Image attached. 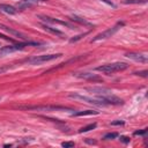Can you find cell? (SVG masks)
<instances>
[{
    "instance_id": "9",
    "label": "cell",
    "mask_w": 148,
    "mask_h": 148,
    "mask_svg": "<svg viewBox=\"0 0 148 148\" xmlns=\"http://www.w3.org/2000/svg\"><path fill=\"white\" fill-rule=\"evenodd\" d=\"M125 57L134 60V61H139V62H148V57L146 54H142V53H135V52H128L125 54Z\"/></svg>"
},
{
    "instance_id": "2",
    "label": "cell",
    "mask_w": 148,
    "mask_h": 148,
    "mask_svg": "<svg viewBox=\"0 0 148 148\" xmlns=\"http://www.w3.org/2000/svg\"><path fill=\"white\" fill-rule=\"evenodd\" d=\"M126 68H128V64L118 61V62H111V64H106V65L98 66V67H96V71L102 72V73H104V74H106V75H111V74H113V73L125 71Z\"/></svg>"
},
{
    "instance_id": "3",
    "label": "cell",
    "mask_w": 148,
    "mask_h": 148,
    "mask_svg": "<svg viewBox=\"0 0 148 148\" xmlns=\"http://www.w3.org/2000/svg\"><path fill=\"white\" fill-rule=\"evenodd\" d=\"M28 45L38 46V45H40V43H38V42H24V43H18V44L2 46V47H0V57L8 56L9 53H13V52H16V51H21V50H23Z\"/></svg>"
},
{
    "instance_id": "4",
    "label": "cell",
    "mask_w": 148,
    "mask_h": 148,
    "mask_svg": "<svg viewBox=\"0 0 148 148\" xmlns=\"http://www.w3.org/2000/svg\"><path fill=\"white\" fill-rule=\"evenodd\" d=\"M61 56H62L61 53H52V54L35 56V57H31V58L27 59V62H28L29 65H40V64H44V62H47V61L58 59V58H60Z\"/></svg>"
},
{
    "instance_id": "1",
    "label": "cell",
    "mask_w": 148,
    "mask_h": 148,
    "mask_svg": "<svg viewBox=\"0 0 148 148\" xmlns=\"http://www.w3.org/2000/svg\"><path fill=\"white\" fill-rule=\"evenodd\" d=\"M21 110H34V111H44V112H51V111H74L73 109L64 105H22L18 106Z\"/></svg>"
},
{
    "instance_id": "15",
    "label": "cell",
    "mask_w": 148,
    "mask_h": 148,
    "mask_svg": "<svg viewBox=\"0 0 148 148\" xmlns=\"http://www.w3.org/2000/svg\"><path fill=\"white\" fill-rule=\"evenodd\" d=\"M96 126H97V124H96V123L89 124V125H87V126H84V127L80 128V130H79V133H86V132H89V131H91V130L96 128Z\"/></svg>"
},
{
    "instance_id": "10",
    "label": "cell",
    "mask_w": 148,
    "mask_h": 148,
    "mask_svg": "<svg viewBox=\"0 0 148 148\" xmlns=\"http://www.w3.org/2000/svg\"><path fill=\"white\" fill-rule=\"evenodd\" d=\"M87 91H90L92 94H96V95H109L111 94V90L108 89V88H104V87H88L86 88Z\"/></svg>"
},
{
    "instance_id": "13",
    "label": "cell",
    "mask_w": 148,
    "mask_h": 148,
    "mask_svg": "<svg viewBox=\"0 0 148 148\" xmlns=\"http://www.w3.org/2000/svg\"><path fill=\"white\" fill-rule=\"evenodd\" d=\"M69 20H71V21H73V22H76V23H79V24L86 25V27H92V24H91L90 22H88L87 20H84L83 17L77 16V15H72V16L69 17Z\"/></svg>"
},
{
    "instance_id": "16",
    "label": "cell",
    "mask_w": 148,
    "mask_h": 148,
    "mask_svg": "<svg viewBox=\"0 0 148 148\" xmlns=\"http://www.w3.org/2000/svg\"><path fill=\"white\" fill-rule=\"evenodd\" d=\"M147 0H124V3L126 5H140V3H146Z\"/></svg>"
},
{
    "instance_id": "18",
    "label": "cell",
    "mask_w": 148,
    "mask_h": 148,
    "mask_svg": "<svg viewBox=\"0 0 148 148\" xmlns=\"http://www.w3.org/2000/svg\"><path fill=\"white\" fill-rule=\"evenodd\" d=\"M88 34H89V32H84V34H81V35H77V36H75V37H73V38H71V39H69V42H71V43H73V42H77L79 39H81L82 37H84V36H86V35H88Z\"/></svg>"
},
{
    "instance_id": "24",
    "label": "cell",
    "mask_w": 148,
    "mask_h": 148,
    "mask_svg": "<svg viewBox=\"0 0 148 148\" xmlns=\"http://www.w3.org/2000/svg\"><path fill=\"white\" fill-rule=\"evenodd\" d=\"M10 67L9 66H3V67H0V74H2V73H5L6 71H8Z\"/></svg>"
},
{
    "instance_id": "26",
    "label": "cell",
    "mask_w": 148,
    "mask_h": 148,
    "mask_svg": "<svg viewBox=\"0 0 148 148\" xmlns=\"http://www.w3.org/2000/svg\"><path fill=\"white\" fill-rule=\"evenodd\" d=\"M0 37H1V38H3V39H6V40L13 42V38H10V37H7V36H5V35H2V34H0Z\"/></svg>"
},
{
    "instance_id": "8",
    "label": "cell",
    "mask_w": 148,
    "mask_h": 148,
    "mask_svg": "<svg viewBox=\"0 0 148 148\" xmlns=\"http://www.w3.org/2000/svg\"><path fill=\"white\" fill-rule=\"evenodd\" d=\"M0 30H3L5 32H8L9 35H12V36H14V37H17V38H20V39H23V40L27 39V36H25V35H23L22 32L17 31V30H15V29H12V28H9V27L2 24V23H0Z\"/></svg>"
},
{
    "instance_id": "21",
    "label": "cell",
    "mask_w": 148,
    "mask_h": 148,
    "mask_svg": "<svg viewBox=\"0 0 148 148\" xmlns=\"http://www.w3.org/2000/svg\"><path fill=\"white\" fill-rule=\"evenodd\" d=\"M147 133V128L142 130V131H135L134 132V135H145Z\"/></svg>"
},
{
    "instance_id": "6",
    "label": "cell",
    "mask_w": 148,
    "mask_h": 148,
    "mask_svg": "<svg viewBox=\"0 0 148 148\" xmlns=\"http://www.w3.org/2000/svg\"><path fill=\"white\" fill-rule=\"evenodd\" d=\"M38 17H39L42 21L46 22V23H52V24H56V23H57V24H60V25H65V27H67V28H69V29H76L75 25H73L72 23L66 22V21L57 20V18H53V17H50V16H46V15H38Z\"/></svg>"
},
{
    "instance_id": "12",
    "label": "cell",
    "mask_w": 148,
    "mask_h": 148,
    "mask_svg": "<svg viewBox=\"0 0 148 148\" xmlns=\"http://www.w3.org/2000/svg\"><path fill=\"white\" fill-rule=\"evenodd\" d=\"M42 28H43L45 31H47V32H50V34H53V35H56V36H58V37H65V34H64L62 31H60V30H58V29H56V28H52V27H50V25H47V24H42Z\"/></svg>"
},
{
    "instance_id": "23",
    "label": "cell",
    "mask_w": 148,
    "mask_h": 148,
    "mask_svg": "<svg viewBox=\"0 0 148 148\" xmlns=\"http://www.w3.org/2000/svg\"><path fill=\"white\" fill-rule=\"evenodd\" d=\"M120 141H123L124 143H128L130 142V138L128 136H120Z\"/></svg>"
},
{
    "instance_id": "28",
    "label": "cell",
    "mask_w": 148,
    "mask_h": 148,
    "mask_svg": "<svg viewBox=\"0 0 148 148\" xmlns=\"http://www.w3.org/2000/svg\"><path fill=\"white\" fill-rule=\"evenodd\" d=\"M23 1H27V2H30V1H46V0H23Z\"/></svg>"
},
{
    "instance_id": "25",
    "label": "cell",
    "mask_w": 148,
    "mask_h": 148,
    "mask_svg": "<svg viewBox=\"0 0 148 148\" xmlns=\"http://www.w3.org/2000/svg\"><path fill=\"white\" fill-rule=\"evenodd\" d=\"M111 125H124V121L123 120H116V121H112Z\"/></svg>"
},
{
    "instance_id": "7",
    "label": "cell",
    "mask_w": 148,
    "mask_h": 148,
    "mask_svg": "<svg viewBox=\"0 0 148 148\" xmlns=\"http://www.w3.org/2000/svg\"><path fill=\"white\" fill-rule=\"evenodd\" d=\"M75 76L80 77V79H84V80H88V81H92V82H102V77L98 76L97 74H94V73H90V72H82V73H75L74 74Z\"/></svg>"
},
{
    "instance_id": "19",
    "label": "cell",
    "mask_w": 148,
    "mask_h": 148,
    "mask_svg": "<svg viewBox=\"0 0 148 148\" xmlns=\"http://www.w3.org/2000/svg\"><path fill=\"white\" fill-rule=\"evenodd\" d=\"M74 142L73 141H64L61 142V147H65V148H71V147H74Z\"/></svg>"
},
{
    "instance_id": "11",
    "label": "cell",
    "mask_w": 148,
    "mask_h": 148,
    "mask_svg": "<svg viewBox=\"0 0 148 148\" xmlns=\"http://www.w3.org/2000/svg\"><path fill=\"white\" fill-rule=\"evenodd\" d=\"M0 10L6 14H9V15H15L17 13V9L14 6H10L7 3H0Z\"/></svg>"
},
{
    "instance_id": "20",
    "label": "cell",
    "mask_w": 148,
    "mask_h": 148,
    "mask_svg": "<svg viewBox=\"0 0 148 148\" xmlns=\"http://www.w3.org/2000/svg\"><path fill=\"white\" fill-rule=\"evenodd\" d=\"M134 74H136V75H139V76H142V77H147L148 76V72L145 69V71H141V72H136V73H134Z\"/></svg>"
},
{
    "instance_id": "22",
    "label": "cell",
    "mask_w": 148,
    "mask_h": 148,
    "mask_svg": "<svg viewBox=\"0 0 148 148\" xmlns=\"http://www.w3.org/2000/svg\"><path fill=\"white\" fill-rule=\"evenodd\" d=\"M101 1H103V2H105L106 5H109V6H111L112 8H116V7H117V6H116V5H114V3H113V2L111 1V0H101Z\"/></svg>"
},
{
    "instance_id": "14",
    "label": "cell",
    "mask_w": 148,
    "mask_h": 148,
    "mask_svg": "<svg viewBox=\"0 0 148 148\" xmlns=\"http://www.w3.org/2000/svg\"><path fill=\"white\" fill-rule=\"evenodd\" d=\"M94 114H99L98 111L95 110H84V111H77V112H73L72 117H82V116H94Z\"/></svg>"
},
{
    "instance_id": "17",
    "label": "cell",
    "mask_w": 148,
    "mask_h": 148,
    "mask_svg": "<svg viewBox=\"0 0 148 148\" xmlns=\"http://www.w3.org/2000/svg\"><path fill=\"white\" fill-rule=\"evenodd\" d=\"M117 136H118V133L112 132V133H106V134L103 136V139H104V140H110V139H116Z\"/></svg>"
},
{
    "instance_id": "5",
    "label": "cell",
    "mask_w": 148,
    "mask_h": 148,
    "mask_svg": "<svg viewBox=\"0 0 148 148\" xmlns=\"http://www.w3.org/2000/svg\"><path fill=\"white\" fill-rule=\"evenodd\" d=\"M121 25H124V23H123V22H118L116 25H113V27H111V28H109V29H106V30H104V31H102V32L97 34L95 37H92V38L90 39V42H91V43H94V42H98V40L108 39V38L112 37V36H113V35L119 30V28H120Z\"/></svg>"
},
{
    "instance_id": "27",
    "label": "cell",
    "mask_w": 148,
    "mask_h": 148,
    "mask_svg": "<svg viewBox=\"0 0 148 148\" xmlns=\"http://www.w3.org/2000/svg\"><path fill=\"white\" fill-rule=\"evenodd\" d=\"M84 141H86V143H89V145H96V141H95V140H89V139H86Z\"/></svg>"
}]
</instances>
